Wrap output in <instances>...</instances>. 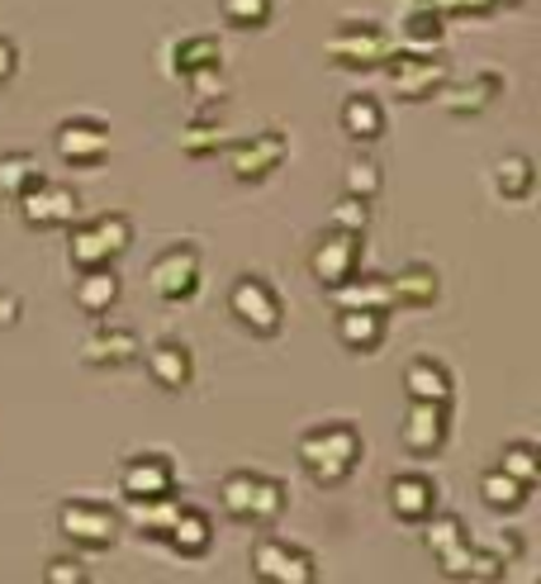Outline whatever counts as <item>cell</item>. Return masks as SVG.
Instances as JSON below:
<instances>
[{
    "instance_id": "30bf717a",
    "label": "cell",
    "mask_w": 541,
    "mask_h": 584,
    "mask_svg": "<svg viewBox=\"0 0 541 584\" xmlns=\"http://www.w3.org/2000/svg\"><path fill=\"white\" fill-rule=\"evenodd\" d=\"M228 305H233V313L252 333H262V337L280 333V295L270 290L262 276H242L233 290H228Z\"/></svg>"
},
{
    "instance_id": "bcb514c9",
    "label": "cell",
    "mask_w": 541,
    "mask_h": 584,
    "mask_svg": "<svg viewBox=\"0 0 541 584\" xmlns=\"http://www.w3.org/2000/svg\"><path fill=\"white\" fill-rule=\"evenodd\" d=\"M14 319H20V299H14V295H0V328L14 323Z\"/></svg>"
},
{
    "instance_id": "f1b7e54d",
    "label": "cell",
    "mask_w": 541,
    "mask_h": 584,
    "mask_svg": "<svg viewBox=\"0 0 541 584\" xmlns=\"http://www.w3.org/2000/svg\"><path fill=\"white\" fill-rule=\"evenodd\" d=\"M34 181H43V167L28 152H5V157H0V195L20 199Z\"/></svg>"
},
{
    "instance_id": "3957f363",
    "label": "cell",
    "mask_w": 541,
    "mask_h": 584,
    "mask_svg": "<svg viewBox=\"0 0 541 584\" xmlns=\"http://www.w3.org/2000/svg\"><path fill=\"white\" fill-rule=\"evenodd\" d=\"M380 71L390 77V91L399 100H427V95H437V85L451 77L441 53H413V48H390Z\"/></svg>"
},
{
    "instance_id": "6da1fadb",
    "label": "cell",
    "mask_w": 541,
    "mask_h": 584,
    "mask_svg": "<svg viewBox=\"0 0 541 584\" xmlns=\"http://www.w3.org/2000/svg\"><path fill=\"white\" fill-rule=\"evenodd\" d=\"M299 461L319 484H342L361 461V433L347 423H327L299 437Z\"/></svg>"
},
{
    "instance_id": "d590c367",
    "label": "cell",
    "mask_w": 541,
    "mask_h": 584,
    "mask_svg": "<svg viewBox=\"0 0 541 584\" xmlns=\"http://www.w3.org/2000/svg\"><path fill=\"white\" fill-rule=\"evenodd\" d=\"M252 490H256V476H252V470H238V476H228V480L219 484V499H223V508L233 513V518H248Z\"/></svg>"
},
{
    "instance_id": "7402d4cb",
    "label": "cell",
    "mask_w": 541,
    "mask_h": 584,
    "mask_svg": "<svg viewBox=\"0 0 541 584\" xmlns=\"http://www.w3.org/2000/svg\"><path fill=\"white\" fill-rule=\"evenodd\" d=\"M166 541H171V547H176L181 556H205L209 541H214V527H209V518H205L199 508H181L176 523L166 527Z\"/></svg>"
},
{
    "instance_id": "603a6c76",
    "label": "cell",
    "mask_w": 541,
    "mask_h": 584,
    "mask_svg": "<svg viewBox=\"0 0 541 584\" xmlns=\"http://www.w3.org/2000/svg\"><path fill=\"white\" fill-rule=\"evenodd\" d=\"M342 128H347V138H356V142H376L380 128H384L380 100H370V95H347V100H342Z\"/></svg>"
},
{
    "instance_id": "f6af8a7d",
    "label": "cell",
    "mask_w": 541,
    "mask_h": 584,
    "mask_svg": "<svg viewBox=\"0 0 541 584\" xmlns=\"http://www.w3.org/2000/svg\"><path fill=\"white\" fill-rule=\"evenodd\" d=\"M14 67H20V53H14V43H10V38H0V81H10V77H14Z\"/></svg>"
},
{
    "instance_id": "4dcf8cb0",
    "label": "cell",
    "mask_w": 541,
    "mask_h": 584,
    "mask_svg": "<svg viewBox=\"0 0 541 584\" xmlns=\"http://www.w3.org/2000/svg\"><path fill=\"white\" fill-rule=\"evenodd\" d=\"M498 470L532 490V484L541 480V456H537L532 442H513V447H504V461H498Z\"/></svg>"
},
{
    "instance_id": "2e32d148",
    "label": "cell",
    "mask_w": 541,
    "mask_h": 584,
    "mask_svg": "<svg viewBox=\"0 0 541 584\" xmlns=\"http://www.w3.org/2000/svg\"><path fill=\"white\" fill-rule=\"evenodd\" d=\"M494 95H498V77H494V71H480V77H470V81H451L447 77L437 85V100L451 114H480Z\"/></svg>"
},
{
    "instance_id": "ab89813d",
    "label": "cell",
    "mask_w": 541,
    "mask_h": 584,
    "mask_svg": "<svg viewBox=\"0 0 541 584\" xmlns=\"http://www.w3.org/2000/svg\"><path fill=\"white\" fill-rule=\"evenodd\" d=\"M504 575V556L494 547H470V575L465 580H498Z\"/></svg>"
},
{
    "instance_id": "7c38bea8",
    "label": "cell",
    "mask_w": 541,
    "mask_h": 584,
    "mask_svg": "<svg viewBox=\"0 0 541 584\" xmlns=\"http://www.w3.org/2000/svg\"><path fill=\"white\" fill-rule=\"evenodd\" d=\"M152 290L162 299H191L199 290V252L191 248V242H181V248H166L162 256L152 262Z\"/></svg>"
},
{
    "instance_id": "52a82bcc",
    "label": "cell",
    "mask_w": 541,
    "mask_h": 584,
    "mask_svg": "<svg viewBox=\"0 0 541 584\" xmlns=\"http://www.w3.org/2000/svg\"><path fill=\"white\" fill-rule=\"evenodd\" d=\"M252 570H256V580H266V584H313L319 580L313 556L290 547V541H256Z\"/></svg>"
},
{
    "instance_id": "ee69618b",
    "label": "cell",
    "mask_w": 541,
    "mask_h": 584,
    "mask_svg": "<svg viewBox=\"0 0 541 584\" xmlns=\"http://www.w3.org/2000/svg\"><path fill=\"white\" fill-rule=\"evenodd\" d=\"M48 584H85V570L77 561H48Z\"/></svg>"
},
{
    "instance_id": "5b68a950",
    "label": "cell",
    "mask_w": 541,
    "mask_h": 584,
    "mask_svg": "<svg viewBox=\"0 0 541 584\" xmlns=\"http://www.w3.org/2000/svg\"><path fill=\"white\" fill-rule=\"evenodd\" d=\"M327 57L337 67H352V71H370L390 57V34L380 24H342L333 38H327Z\"/></svg>"
},
{
    "instance_id": "836d02e7",
    "label": "cell",
    "mask_w": 541,
    "mask_h": 584,
    "mask_svg": "<svg viewBox=\"0 0 541 584\" xmlns=\"http://www.w3.org/2000/svg\"><path fill=\"white\" fill-rule=\"evenodd\" d=\"M280 508H285V484L256 476V490H252V504H248V523H276Z\"/></svg>"
},
{
    "instance_id": "74e56055",
    "label": "cell",
    "mask_w": 541,
    "mask_h": 584,
    "mask_svg": "<svg viewBox=\"0 0 541 584\" xmlns=\"http://www.w3.org/2000/svg\"><path fill=\"white\" fill-rule=\"evenodd\" d=\"M423 5L447 20V14H490L498 5H513V0H423Z\"/></svg>"
},
{
    "instance_id": "8d00e7d4",
    "label": "cell",
    "mask_w": 541,
    "mask_h": 584,
    "mask_svg": "<svg viewBox=\"0 0 541 584\" xmlns=\"http://www.w3.org/2000/svg\"><path fill=\"white\" fill-rule=\"evenodd\" d=\"M380 191V167L376 162H352L347 167V195L352 199H370Z\"/></svg>"
},
{
    "instance_id": "7a4b0ae2",
    "label": "cell",
    "mask_w": 541,
    "mask_h": 584,
    "mask_svg": "<svg viewBox=\"0 0 541 584\" xmlns=\"http://www.w3.org/2000/svg\"><path fill=\"white\" fill-rule=\"evenodd\" d=\"M128 242H134V224H128L124 214H100V219L71 228L67 256L77 271H95V266H110Z\"/></svg>"
},
{
    "instance_id": "484cf974",
    "label": "cell",
    "mask_w": 541,
    "mask_h": 584,
    "mask_svg": "<svg viewBox=\"0 0 541 584\" xmlns=\"http://www.w3.org/2000/svg\"><path fill=\"white\" fill-rule=\"evenodd\" d=\"M119 299V276L110 266H95V271H81V285H77V305L85 313H110V305Z\"/></svg>"
},
{
    "instance_id": "7bdbcfd3",
    "label": "cell",
    "mask_w": 541,
    "mask_h": 584,
    "mask_svg": "<svg viewBox=\"0 0 541 584\" xmlns=\"http://www.w3.org/2000/svg\"><path fill=\"white\" fill-rule=\"evenodd\" d=\"M223 142H228V138L209 124V128H195V134H185V152H219Z\"/></svg>"
},
{
    "instance_id": "8992f818",
    "label": "cell",
    "mask_w": 541,
    "mask_h": 584,
    "mask_svg": "<svg viewBox=\"0 0 541 584\" xmlns=\"http://www.w3.org/2000/svg\"><path fill=\"white\" fill-rule=\"evenodd\" d=\"M20 214H24L28 228H62V224H77L81 199L62 181H34L20 195Z\"/></svg>"
},
{
    "instance_id": "d6986e66",
    "label": "cell",
    "mask_w": 541,
    "mask_h": 584,
    "mask_svg": "<svg viewBox=\"0 0 541 584\" xmlns=\"http://www.w3.org/2000/svg\"><path fill=\"white\" fill-rule=\"evenodd\" d=\"M433 504H437V490H433V480H427V476H399L390 484V508L404 523H423L427 513H433Z\"/></svg>"
},
{
    "instance_id": "5bb4252c",
    "label": "cell",
    "mask_w": 541,
    "mask_h": 584,
    "mask_svg": "<svg viewBox=\"0 0 541 584\" xmlns=\"http://www.w3.org/2000/svg\"><path fill=\"white\" fill-rule=\"evenodd\" d=\"M124 494L128 499H162L176 484V470H171L166 456H138V461L124 466Z\"/></svg>"
},
{
    "instance_id": "60d3db41",
    "label": "cell",
    "mask_w": 541,
    "mask_h": 584,
    "mask_svg": "<svg viewBox=\"0 0 541 584\" xmlns=\"http://www.w3.org/2000/svg\"><path fill=\"white\" fill-rule=\"evenodd\" d=\"M191 91L195 95H205V100H219L223 95V77H219V67H199V71H191Z\"/></svg>"
},
{
    "instance_id": "e0dca14e",
    "label": "cell",
    "mask_w": 541,
    "mask_h": 584,
    "mask_svg": "<svg viewBox=\"0 0 541 584\" xmlns=\"http://www.w3.org/2000/svg\"><path fill=\"white\" fill-rule=\"evenodd\" d=\"M404 390H408V399H423V404H451V376H447V366L427 362V356L408 362Z\"/></svg>"
},
{
    "instance_id": "ac0fdd59",
    "label": "cell",
    "mask_w": 541,
    "mask_h": 584,
    "mask_svg": "<svg viewBox=\"0 0 541 584\" xmlns=\"http://www.w3.org/2000/svg\"><path fill=\"white\" fill-rule=\"evenodd\" d=\"M85 366H128L138 356V337L128 328H100L95 337H85Z\"/></svg>"
},
{
    "instance_id": "83f0119b",
    "label": "cell",
    "mask_w": 541,
    "mask_h": 584,
    "mask_svg": "<svg viewBox=\"0 0 541 584\" xmlns=\"http://www.w3.org/2000/svg\"><path fill=\"white\" fill-rule=\"evenodd\" d=\"M390 290H394V305H418L423 309V305L437 299V271L433 266H408L390 280Z\"/></svg>"
},
{
    "instance_id": "9a60e30c",
    "label": "cell",
    "mask_w": 541,
    "mask_h": 584,
    "mask_svg": "<svg viewBox=\"0 0 541 584\" xmlns=\"http://www.w3.org/2000/svg\"><path fill=\"white\" fill-rule=\"evenodd\" d=\"M327 295H333V305H337V309H380V313H390V309H394L390 276H352V280L333 285Z\"/></svg>"
},
{
    "instance_id": "44dd1931",
    "label": "cell",
    "mask_w": 541,
    "mask_h": 584,
    "mask_svg": "<svg viewBox=\"0 0 541 584\" xmlns=\"http://www.w3.org/2000/svg\"><path fill=\"white\" fill-rule=\"evenodd\" d=\"M148 376L162 385V390H181V385L191 380V352H185L181 342H157L148 352Z\"/></svg>"
},
{
    "instance_id": "4316f807",
    "label": "cell",
    "mask_w": 541,
    "mask_h": 584,
    "mask_svg": "<svg viewBox=\"0 0 541 584\" xmlns=\"http://www.w3.org/2000/svg\"><path fill=\"white\" fill-rule=\"evenodd\" d=\"M480 499L490 508H498V513H518L522 504H527V484H518L513 476H504V470H484L480 476Z\"/></svg>"
},
{
    "instance_id": "b9f144b4",
    "label": "cell",
    "mask_w": 541,
    "mask_h": 584,
    "mask_svg": "<svg viewBox=\"0 0 541 584\" xmlns=\"http://www.w3.org/2000/svg\"><path fill=\"white\" fill-rule=\"evenodd\" d=\"M437 565H441V575L465 580V575H470V541H461V547H451L447 556H437Z\"/></svg>"
},
{
    "instance_id": "1f68e13d",
    "label": "cell",
    "mask_w": 541,
    "mask_h": 584,
    "mask_svg": "<svg viewBox=\"0 0 541 584\" xmlns=\"http://www.w3.org/2000/svg\"><path fill=\"white\" fill-rule=\"evenodd\" d=\"M532 162H527L522 152H513V157H504V162H498V171H494V185L498 191H504V199H522L527 191H532Z\"/></svg>"
},
{
    "instance_id": "f546056e",
    "label": "cell",
    "mask_w": 541,
    "mask_h": 584,
    "mask_svg": "<svg viewBox=\"0 0 541 584\" xmlns=\"http://www.w3.org/2000/svg\"><path fill=\"white\" fill-rule=\"evenodd\" d=\"M176 513H181V504L171 494H162V499H134V523H138V533H148V537H157V533L166 537V527L176 523Z\"/></svg>"
},
{
    "instance_id": "9c48e42d",
    "label": "cell",
    "mask_w": 541,
    "mask_h": 584,
    "mask_svg": "<svg viewBox=\"0 0 541 584\" xmlns=\"http://www.w3.org/2000/svg\"><path fill=\"white\" fill-rule=\"evenodd\" d=\"M285 152H290V142H285L280 128H262V134H252L248 142L228 148V167H233L238 181H266L270 171L285 162Z\"/></svg>"
},
{
    "instance_id": "4fadbf2b",
    "label": "cell",
    "mask_w": 541,
    "mask_h": 584,
    "mask_svg": "<svg viewBox=\"0 0 541 584\" xmlns=\"http://www.w3.org/2000/svg\"><path fill=\"white\" fill-rule=\"evenodd\" d=\"M447 442V404H423L413 399L408 404V419H404V447L413 456H427Z\"/></svg>"
},
{
    "instance_id": "e575fe53",
    "label": "cell",
    "mask_w": 541,
    "mask_h": 584,
    "mask_svg": "<svg viewBox=\"0 0 541 584\" xmlns=\"http://www.w3.org/2000/svg\"><path fill=\"white\" fill-rule=\"evenodd\" d=\"M270 0H219V14L233 28H262V24H270Z\"/></svg>"
},
{
    "instance_id": "ffe728a7",
    "label": "cell",
    "mask_w": 541,
    "mask_h": 584,
    "mask_svg": "<svg viewBox=\"0 0 541 584\" xmlns=\"http://www.w3.org/2000/svg\"><path fill=\"white\" fill-rule=\"evenodd\" d=\"M337 337L352 352H370L384 337V313L380 309H337Z\"/></svg>"
},
{
    "instance_id": "d6a6232c",
    "label": "cell",
    "mask_w": 541,
    "mask_h": 584,
    "mask_svg": "<svg viewBox=\"0 0 541 584\" xmlns=\"http://www.w3.org/2000/svg\"><path fill=\"white\" fill-rule=\"evenodd\" d=\"M427 547H433V556H447L451 547H461V541H470L465 537V523L456 518V513H427Z\"/></svg>"
},
{
    "instance_id": "277c9868",
    "label": "cell",
    "mask_w": 541,
    "mask_h": 584,
    "mask_svg": "<svg viewBox=\"0 0 541 584\" xmlns=\"http://www.w3.org/2000/svg\"><path fill=\"white\" fill-rule=\"evenodd\" d=\"M57 527H62L67 541L77 547H91V551H105L114 537H119V513L100 499H67L62 513H57Z\"/></svg>"
},
{
    "instance_id": "d4e9b609",
    "label": "cell",
    "mask_w": 541,
    "mask_h": 584,
    "mask_svg": "<svg viewBox=\"0 0 541 584\" xmlns=\"http://www.w3.org/2000/svg\"><path fill=\"white\" fill-rule=\"evenodd\" d=\"M223 62V53H219V38H209V34H195V38H181L176 48H171V71L185 81L191 71L199 67H219Z\"/></svg>"
},
{
    "instance_id": "cb8c5ba5",
    "label": "cell",
    "mask_w": 541,
    "mask_h": 584,
    "mask_svg": "<svg viewBox=\"0 0 541 584\" xmlns=\"http://www.w3.org/2000/svg\"><path fill=\"white\" fill-rule=\"evenodd\" d=\"M399 34H404V48H413V53H441V14L418 0V5L404 14Z\"/></svg>"
},
{
    "instance_id": "8fae6325",
    "label": "cell",
    "mask_w": 541,
    "mask_h": 584,
    "mask_svg": "<svg viewBox=\"0 0 541 584\" xmlns=\"http://www.w3.org/2000/svg\"><path fill=\"white\" fill-rule=\"evenodd\" d=\"M361 266V233H342V228H327V233L313 242V276H319L327 290L342 280L356 276Z\"/></svg>"
},
{
    "instance_id": "f35d334b",
    "label": "cell",
    "mask_w": 541,
    "mask_h": 584,
    "mask_svg": "<svg viewBox=\"0 0 541 584\" xmlns=\"http://www.w3.org/2000/svg\"><path fill=\"white\" fill-rule=\"evenodd\" d=\"M370 219V209H366V199H342V205H333V228H342V233H361Z\"/></svg>"
},
{
    "instance_id": "ba28073f",
    "label": "cell",
    "mask_w": 541,
    "mask_h": 584,
    "mask_svg": "<svg viewBox=\"0 0 541 584\" xmlns=\"http://www.w3.org/2000/svg\"><path fill=\"white\" fill-rule=\"evenodd\" d=\"M53 152L67 167H100L110 157V128L105 119H62L53 134Z\"/></svg>"
}]
</instances>
